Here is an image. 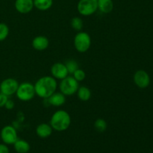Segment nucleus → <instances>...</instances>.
I'll return each mask as SVG.
<instances>
[{"label":"nucleus","instance_id":"f257e3e1","mask_svg":"<svg viewBox=\"0 0 153 153\" xmlns=\"http://www.w3.org/2000/svg\"><path fill=\"white\" fill-rule=\"evenodd\" d=\"M35 94L40 98L47 99L56 91L58 82L52 76L40 77L34 85Z\"/></svg>","mask_w":153,"mask_h":153},{"label":"nucleus","instance_id":"f03ea898","mask_svg":"<svg viewBox=\"0 0 153 153\" xmlns=\"http://www.w3.org/2000/svg\"><path fill=\"white\" fill-rule=\"evenodd\" d=\"M49 124L52 129L57 131H64L68 129L71 124V117L65 110L56 111L52 115Z\"/></svg>","mask_w":153,"mask_h":153},{"label":"nucleus","instance_id":"7ed1b4c3","mask_svg":"<svg viewBox=\"0 0 153 153\" xmlns=\"http://www.w3.org/2000/svg\"><path fill=\"white\" fill-rule=\"evenodd\" d=\"M75 49L80 53H85L89 50L91 46V37L86 31H80L76 34L73 40Z\"/></svg>","mask_w":153,"mask_h":153},{"label":"nucleus","instance_id":"20e7f679","mask_svg":"<svg viewBox=\"0 0 153 153\" xmlns=\"http://www.w3.org/2000/svg\"><path fill=\"white\" fill-rule=\"evenodd\" d=\"M16 96L17 99L22 102H28L34 97L35 91L34 86L31 82H25L22 84H19L17 90L16 92Z\"/></svg>","mask_w":153,"mask_h":153},{"label":"nucleus","instance_id":"39448f33","mask_svg":"<svg viewBox=\"0 0 153 153\" xmlns=\"http://www.w3.org/2000/svg\"><path fill=\"white\" fill-rule=\"evenodd\" d=\"M60 92L62 93L65 97H70L76 94L79 88V82L76 80L73 76H67L65 79L61 80L59 83Z\"/></svg>","mask_w":153,"mask_h":153},{"label":"nucleus","instance_id":"423d86ee","mask_svg":"<svg viewBox=\"0 0 153 153\" xmlns=\"http://www.w3.org/2000/svg\"><path fill=\"white\" fill-rule=\"evenodd\" d=\"M77 10L82 16H91L98 10L97 0H79L77 4Z\"/></svg>","mask_w":153,"mask_h":153},{"label":"nucleus","instance_id":"0eeeda50","mask_svg":"<svg viewBox=\"0 0 153 153\" xmlns=\"http://www.w3.org/2000/svg\"><path fill=\"white\" fill-rule=\"evenodd\" d=\"M0 137L1 140L6 145L13 144L18 139L17 131L13 126L10 125L3 127L0 132Z\"/></svg>","mask_w":153,"mask_h":153},{"label":"nucleus","instance_id":"6e6552de","mask_svg":"<svg viewBox=\"0 0 153 153\" xmlns=\"http://www.w3.org/2000/svg\"><path fill=\"white\" fill-rule=\"evenodd\" d=\"M18 86L19 83L16 79L7 78L4 79L0 84V92L9 97L16 94Z\"/></svg>","mask_w":153,"mask_h":153},{"label":"nucleus","instance_id":"1a4fd4ad","mask_svg":"<svg viewBox=\"0 0 153 153\" xmlns=\"http://www.w3.org/2000/svg\"><path fill=\"white\" fill-rule=\"evenodd\" d=\"M51 75L56 80H62L69 76V73L65 64L61 62H56L51 67Z\"/></svg>","mask_w":153,"mask_h":153},{"label":"nucleus","instance_id":"9d476101","mask_svg":"<svg viewBox=\"0 0 153 153\" xmlns=\"http://www.w3.org/2000/svg\"><path fill=\"white\" fill-rule=\"evenodd\" d=\"M134 82L138 88H146L149 86L150 79L146 72L144 70H138L134 75Z\"/></svg>","mask_w":153,"mask_h":153},{"label":"nucleus","instance_id":"9b49d317","mask_svg":"<svg viewBox=\"0 0 153 153\" xmlns=\"http://www.w3.org/2000/svg\"><path fill=\"white\" fill-rule=\"evenodd\" d=\"M14 7L16 11L22 14L30 13L34 8V1L33 0H16Z\"/></svg>","mask_w":153,"mask_h":153},{"label":"nucleus","instance_id":"f8f14e48","mask_svg":"<svg viewBox=\"0 0 153 153\" xmlns=\"http://www.w3.org/2000/svg\"><path fill=\"white\" fill-rule=\"evenodd\" d=\"M45 100L47 102L49 105H52L55 106V107H61L66 102V97L60 91L59 92L55 91L49 98L45 99Z\"/></svg>","mask_w":153,"mask_h":153},{"label":"nucleus","instance_id":"ddd939ff","mask_svg":"<svg viewBox=\"0 0 153 153\" xmlns=\"http://www.w3.org/2000/svg\"><path fill=\"white\" fill-rule=\"evenodd\" d=\"M31 46L35 50H46L49 46V40L46 36L39 35L34 37L31 41Z\"/></svg>","mask_w":153,"mask_h":153},{"label":"nucleus","instance_id":"4468645a","mask_svg":"<svg viewBox=\"0 0 153 153\" xmlns=\"http://www.w3.org/2000/svg\"><path fill=\"white\" fill-rule=\"evenodd\" d=\"M52 131H53V129H52L50 124L45 123L39 124L36 128V134L40 138L49 137L52 134Z\"/></svg>","mask_w":153,"mask_h":153},{"label":"nucleus","instance_id":"2eb2a0df","mask_svg":"<svg viewBox=\"0 0 153 153\" xmlns=\"http://www.w3.org/2000/svg\"><path fill=\"white\" fill-rule=\"evenodd\" d=\"M97 7L103 13H109L113 10L114 2L112 0H97Z\"/></svg>","mask_w":153,"mask_h":153},{"label":"nucleus","instance_id":"dca6fc26","mask_svg":"<svg viewBox=\"0 0 153 153\" xmlns=\"http://www.w3.org/2000/svg\"><path fill=\"white\" fill-rule=\"evenodd\" d=\"M13 145L17 153H28L30 150V144L25 140L18 138Z\"/></svg>","mask_w":153,"mask_h":153},{"label":"nucleus","instance_id":"f3484780","mask_svg":"<svg viewBox=\"0 0 153 153\" xmlns=\"http://www.w3.org/2000/svg\"><path fill=\"white\" fill-rule=\"evenodd\" d=\"M76 94L78 98L82 102H88L91 97V90L86 86H79Z\"/></svg>","mask_w":153,"mask_h":153},{"label":"nucleus","instance_id":"a211bd4d","mask_svg":"<svg viewBox=\"0 0 153 153\" xmlns=\"http://www.w3.org/2000/svg\"><path fill=\"white\" fill-rule=\"evenodd\" d=\"M33 1H34V7L41 11L49 10L53 4V0H33Z\"/></svg>","mask_w":153,"mask_h":153},{"label":"nucleus","instance_id":"6ab92c4d","mask_svg":"<svg viewBox=\"0 0 153 153\" xmlns=\"http://www.w3.org/2000/svg\"><path fill=\"white\" fill-rule=\"evenodd\" d=\"M70 25L75 31H82V28H83V20L81 17L75 16V17L72 18L71 21H70Z\"/></svg>","mask_w":153,"mask_h":153},{"label":"nucleus","instance_id":"aec40b11","mask_svg":"<svg viewBox=\"0 0 153 153\" xmlns=\"http://www.w3.org/2000/svg\"><path fill=\"white\" fill-rule=\"evenodd\" d=\"M107 126V122L102 118H98L94 122V128L98 132H104Z\"/></svg>","mask_w":153,"mask_h":153},{"label":"nucleus","instance_id":"412c9836","mask_svg":"<svg viewBox=\"0 0 153 153\" xmlns=\"http://www.w3.org/2000/svg\"><path fill=\"white\" fill-rule=\"evenodd\" d=\"M65 66L66 67H67V71H68L69 73V75L70 74L73 75V73H74L76 70H78V69L79 68L77 61H76L75 60H73V59L68 60V61L65 63Z\"/></svg>","mask_w":153,"mask_h":153},{"label":"nucleus","instance_id":"4be33fe9","mask_svg":"<svg viewBox=\"0 0 153 153\" xmlns=\"http://www.w3.org/2000/svg\"><path fill=\"white\" fill-rule=\"evenodd\" d=\"M9 34V28L7 24L0 22V42L5 40Z\"/></svg>","mask_w":153,"mask_h":153},{"label":"nucleus","instance_id":"5701e85b","mask_svg":"<svg viewBox=\"0 0 153 153\" xmlns=\"http://www.w3.org/2000/svg\"><path fill=\"white\" fill-rule=\"evenodd\" d=\"M73 77L74 78L77 82H82V81L85 80V77H86V73H85V72L83 70L79 68L73 73Z\"/></svg>","mask_w":153,"mask_h":153},{"label":"nucleus","instance_id":"b1692460","mask_svg":"<svg viewBox=\"0 0 153 153\" xmlns=\"http://www.w3.org/2000/svg\"><path fill=\"white\" fill-rule=\"evenodd\" d=\"M7 100H8V97L0 92V108L4 107Z\"/></svg>","mask_w":153,"mask_h":153},{"label":"nucleus","instance_id":"393cba45","mask_svg":"<svg viewBox=\"0 0 153 153\" xmlns=\"http://www.w3.org/2000/svg\"><path fill=\"white\" fill-rule=\"evenodd\" d=\"M14 106H15L14 102H13V100H9L8 99V100H7V102H6V103H5V105H4V107L7 110H12V109L14 108Z\"/></svg>","mask_w":153,"mask_h":153},{"label":"nucleus","instance_id":"a878e982","mask_svg":"<svg viewBox=\"0 0 153 153\" xmlns=\"http://www.w3.org/2000/svg\"><path fill=\"white\" fill-rule=\"evenodd\" d=\"M0 153H9V148L5 143H0Z\"/></svg>","mask_w":153,"mask_h":153}]
</instances>
